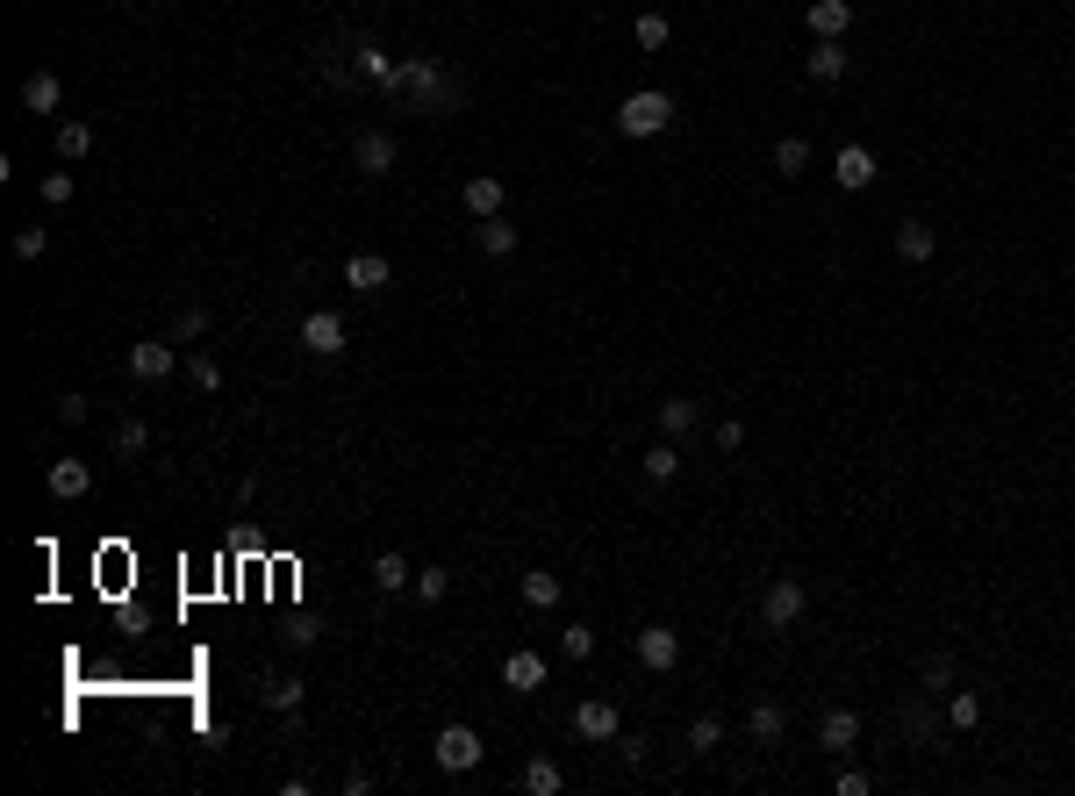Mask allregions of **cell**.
<instances>
[{
  "instance_id": "cell-25",
  "label": "cell",
  "mask_w": 1075,
  "mask_h": 796,
  "mask_svg": "<svg viewBox=\"0 0 1075 796\" xmlns=\"http://www.w3.org/2000/svg\"><path fill=\"white\" fill-rule=\"evenodd\" d=\"M688 754H717V746H724V718H717V710H703V718H688Z\"/></svg>"
},
{
  "instance_id": "cell-23",
  "label": "cell",
  "mask_w": 1075,
  "mask_h": 796,
  "mask_svg": "<svg viewBox=\"0 0 1075 796\" xmlns=\"http://www.w3.org/2000/svg\"><path fill=\"white\" fill-rule=\"evenodd\" d=\"M466 208H474V223H480V216H502V180L496 173H474V180H466Z\"/></svg>"
},
{
  "instance_id": "cell-42",
  "label": "cell",
  "mask_w": 1075,
  "mask_h": 796,
  "mask_svg": "<svg viewBox=\"0 0 1075 796\" xmlns=\"http://www.w3.org/2000/svg\"><path fill=\"white\" fill-rule=\"evenodd\" d=\"M72 201V173H44V208H65Z\"/></svg>"
},
{
  "instance_id": "cell-32",
  "label": "cell",
  "mask_w": 1075,
  "mask_h": 796,
  "mask_svg": "<svg viewBox=\"0 0 1075 796\" xmlns=\"http://www.w3.org/2000/svg\"><path fill=\"white\" fill-rule=\"evenodd\" d=\"M632 36H638V51H667L674 22H667V15H638V22H632Z\"/></svg>"
},
{
  "instance_id": "cell-45",
  "label": "cell",
  "mask_w": 1075,
  "mask_h": 796,
  "mask_svg": "<svg viewBox=\"0 0 1075 796\" xmlns=\"http://www.w3.org/2000/svg\"><path fill=\"white\" fill-rule=\"evenodd\" d=\"M832 789H839V796H868V789H875V782H868V775H860V768H839V782H832Z\"/></svg>"
},
{
  "instance_id": "cell-4",
  "label": "cell",
  "mask_w": 1075,
  "mask_h": 796,
  "mask_svg": "<svg viewBox=\"0 0 1075 796\" xmlns=\"http://www.w3.org/2000/svg\"><path fill=\"white\" fill-rule=\"evenodd\" d=\"M430 754H438V768H444V775H474L488 746H480V732H474V725H444Z\"/></svg>"
},
{
  "instance_id": "cell-27",
  "label": "cell",
  "mask_w": 1075,
  "mask_h": 796,
  "mask_svg": "<svg viewBox=\"0 0 1075 796\" xmlns=\"http://www.w3.org/2000/svg\"><path fill=\"white\" fill-rule=\"evenodd\" d=\"M524 603H530V610H560V574L530 567V574H524Z\"/></svg>"
},
{
  "instance_id": "cell-41",
  "label": "cell",
  "mask_w": 1075,
  "mask_h": 796,
  "mask_svg": "<svg viewBox=\"0 0 1075 796\" xmlns=\"http://www.w3.org/2000/svg\"><path fill=\"white\" fill-rule=\"evenodd\" d=\"M918 675H925V689H954V660H946V653H932V660L918 668Z\"/></svg>"
},
{
  "instance_id": "cell-38",
  "label": "cell",
  "mask_w": 1075,
  "mask_h": 796,
  "mask_svg": "<svg viewBox=\"0 0 1075 796\" xmlns=\"http://www.w3.org/2000/svg\"><path fill=\"white\" fill-rule=\"evenodd\" d=\"M44 252H51V230H15V259L22 266H36Z\"/></svg>"
},
{
  "instance_id": "cell-14",
  "label": "cell",
  "mask_w": 1075,
  "mask_h": 796,
  "mask_svg": "<svg viewBox=\"0 0 1075 796\" xmlns=\"http://www.w3.org/2000/svg\"><path fill=\"white\" fill-rule=\"evenodd\" d=\"M388 259H380V252H352V259H344V287H352V295H380V287H388Z\"/></svg>"
},
{
  "instance_id": "cell-3",
  "label": "cell",
  "mask_w": 1075,
  "mask_h": 796,
  "mask_svg": "<svg viewBox=\"0 0 1075 796\" xmlns=\"http://www.w3.org/2000/svg\"><path fill=\"white\" fill-rule=\"evenodd\" d=\"M803 617H810V589H803L796 574H774L768 596H760V624H768V632H796Z\"/></svg>"
},
{
  "instance_id": "cell-16",
  "label": "cell",
  "mask_w": 1075,
  "mask_h": 796,
  "mask_svg": "<svg viewBox=\"0 0 1075 796\" xmlns=\"http://www.w3.org/2000/svg\"><path fill=\"white\" fill-rule=\"evenodd\" d=\"M574 732L581 739H616V703L610 696H588V703L574 710Z\"/></svg>"
},
{
  "instance_id": "cell-44",
  "label": "cell",
  "mask_w": 1075,
  "mask_h": 796,
  "mask_svg": "<svg viewBox=\"0 0 1075 796\" xmlns=\"http://www.w3.org/2000/svg\"><path fill=\"white\" fill-rule=\"evenodd\" d=\"M86 416H94V402H86V395H58V424H86Z\"/></svg>"
},
{
  "instance_id": "cell-35",
  "label": "cell",
  "mask_w": 1075,
  "mask_h": 796,
  "mask_svg": "<svg viewBox=\"0 0 1075 796\" xmlns=\"http://www.w3.org/2000/svg\"><path fill=\"white\" fill-rule=\"evenodd\" d=\"M803 166H810V144H803V137H782V144H774V173H789V180H796Z\"/></svg>"
},
{
  "instance_id": "cell-10",
  "label": "cell",
  "mask_w": 1075,
  "mask_h": 796,
  "mask_svg": "<svg viewBox=\"0 0 1075 796\" xmlns=\"http://www.w3.org/2000/svg\"><path fill=\"white\" fill-rule=\"evenodd\" d=\"M846 65H854V58H846V36H818V44H810V58H803V72H810L818 87H839V79H846Z\"/></svg>"
},
{
  "instance_id": "cell-19",
  "label": "cell",
  "mask_w": 1075,
  "mask_h": 796,
  "mask_svg": "<svg viewBox=\"0 0 1075 796\" xmlns=\"http://www.w3.org/2000/svg\"><path fill=\"white\" fill-rule=\"evenodd\" d=\"M374 589H380V596H402V589H416V567H410L402 553H380V560H374Z\"/></svg>"
},
{
  "instance_id": "cell-43",
  "label": "cell",
  "mask_w": 1075,
  "mask_h": 796,
  "mask_svg": "<svg viewBox=\"0 0 1075 796\" xmlns=\"http://www.w3.org/2000/svg\"><path fill=\"white\" fill-rule=\"evenodd\" d=\"M717 452H746V424H738V416L717 424Z\"/></svg>"
},
{
  "instance_id": "cell-28",
  "label": "cell",
  "mask_w": 1075,
  "mask_h": 796,
  "mask_svg": "<svg viewBox=\"0 0 1075 796\" xmlns=\"http://www.w3.org/2000/svg\"><path fill=\"white\" fill-rule=\"evenodd\" d=\"M696 424H703V409H696V402H682V395H674V402H660V431H667V438H688Z\"/></svg>"
},
{
  "instance_id": "cell-20",
  "label": "cell",
  "mask_w": 1075,
  "mask_h": 796,
  "mask_svg": "<svg viewBox=\"0 0 1075 796\" xmlns=\"http://www.w3.org/2000/svg\"><path fill=\"white\" fill-rule=\"evenodd\" d=\"M810 29L818 36H846L854 29V0H810Z\"/></svg>"
},
{
  "instance_id": "cell-9",
  "label": "cell",
  "mask_w": 1075,
  "mask_h": 796,
  "mask_svg": "<svg viewBox=\"0 0 1075 796\" xmlns=\"http://www.w3.org/2000/svg\"><path fill=\"white\" fill-rule=\"evenodd\" d=\"M302 352H316V359H338V352H344V316L308 309V316H302Z\"/></svg>"
},
{
  "instance_id": "cell-5",
  "label": "cell",
  "mask_w": 1075,
  "mask_h": 796,
  "mask_svg": "<svg viewBox=\"0 0 1075 796\" xmlns=\"http://www.w3.org/2000/svg\"><path fill=\"white\" fill-rule=\"evenodd\" d=\"M394 158H402V144L388 137V130H358V144H352V166L366 180H388L394 173Z\"/></svg>"
},
{
  "instance_id": "cell-37",
  "label": "cell",
  "mask_w": 1075,
  "mask_h": 796,
  "mask_svg": "<svg viewBox=\"0 0 1075 796\" xmlns=\"http://www.w3.org/2000/svg\"><path fill=\"white\" fill-rule=\"evenodd\" d=\"M560 653L566 660H588V653H596V624H566V632H560Z\"/></svg>"
},
{
  "instance_id": "cell-36",
  "label": "cell",
  "mask_w": 1075,
  "mask_h": 796,
  "mask_svg": "<svg viewBox=\"0 0 1075 796\" xmlns=\"http://www.w3.org/2000/svg\"><path fill=\"white\" fill-rule=\"evenodd\" d=\"M187 381L194 388H222V359L216 352H187Z\"/></svg>"
},
{
  "instance_id": "cell-29",
  "label": "cell",
  "mask_w": 1075,
  "mask_h": 796,
  "mask_svg": "<svg viewBox=\"0 0 1075 796\" xmlns=\"http://www.w3.org/2000/svg\"><path fill=\"white\" fill-rule=\"evenodd\" d=\"M946 725H954V732H975V725H982V696H975V689H954V696H946Z\"/></svg>"
},
{
  "instance_id": "cell-22",
  "label": "cell",
  "mask_w": 1075,
  "mask_h": 796,
  "mask_svg": "<svg viewBox=\"0 0 1075 796\" xmlns=\"http://www.w3.org/2000/svg\"><path fill=\"white\" fill-rule=\"evenodd\" d=\"M474 244L488 252V259H510V252H516V230L502 223V216H480V223H474Z\"/></svg>"
},
{
  "instance_id": "cell-15",
  "label": "cell",
  "mask_w": 1075,
  "mask_h": 796,
  "mask_svg": "<svg viewBox=\"0 0 1075 796\" xmlns=\"http://www.w3.org/2000/svg\"><path fill=\"white\" fill-rule=\"evenodd\" d=\"M58 101H65V79H58L51 65H36L29 79H22V108H29V115H51Z\"/></svg>"
},
{
  "instance_id": "cell-8",
  "label": "cell",
  "mask_w": 1075,
  "mask_h": 796,
  "mask_svg": "<svg viewBox=\"0 0 1075 796\" xmlns=\"http://www.w3.org/2000/svg\"><path fill=\"white\" fill-rule=\"evenodd\" d=\"M674 660H682V632H674V624H646V632H638V668L674 675Z\"/></svg>"
},
{
  "instance_id": "cell-34",
  "label": "cell",
  "mask_w": 1075,
  "mask_h": 796,
  "mask_svg": "<svg viewBox=\"0 0 1075 796\" xmlns=\"http://www.w3.org/2000/svg\"><path fill=\"white\" fill-rule=\"evenodd\" d=\"M94 151V130L86 122H58V158H86Z\"/></svg>"
},
{
  "instance_id": "cell-13",
  "label": "cell",
  "mask_w": 1075,
  "mask_h": 796,
  "mask_svg": "<svg viewBox=\"0 0 1075 796\" xmlns=\"http://www.w3.org/2000/svg\"><path fill=\"white\" fill-rule=\"evenodd\" d=\"M818 746L846 761V754L860 746V718H854V710H824V718H818Z\"/></svg>"
},
{
  "instance_id": "cell-6",
  "label": "cell",
  "mask_w": 1075,
  "mask_h": 796,
  "mask_svg": "<svg viewBox=\"0 0 1075 796\" xmlns=\"http://www.w3.org/2000/svg\"><path fill=\"white\" fill-rule=\"evenodd\" d=\"M832 180L846 194H868L875 180H882V166H875V151L868 144H839V158H832Z\"/></svg>"
},
{
  "instance_id": "cell-1",
  "label": "cell",
  "mask_w": 1075,
  "mask_h": 796,
  "mask_svg": "<svg viewBox=\"0 0 1075 796\" xmlns=\"http://www.w3.org/2000/svg\"><path fill=\"white\" fill-rule=\"evenodd\" d=\"M394 94H402L416 115H452V108H466V87L438 65V58H402V87Z\"/></svg>"
},
{
  "instance_id": "cell-17",
  "label": "cell",
  "mask_w": 1075,
  "mask_h": 796,
  "mask_svg": "<svg viewBox=\"0 0 1075 796\" xmlns=\"http://www.w3.org/2000/svg\"><path fill=\"white\" fill-rule=\"evenodd\" d=\"M746 732H753V746H782V732H789L782 703H774V696H760V703L746 710Z\"/></svg>"
},
{
  "instance_id": "cell-11",
  "label": "cell",
  "mask_w": 1075,
  "mask_h": 796,
  "mask_svg": "<svg viewBox=\"0 0 1075 796\" xmlns=\"http://www.w3.org/2000/svg\"><path fill=\"white\" fill-rule=\"evenodd\" d=\"M352 65H358V79H366V87H380V94H394V87H402V58H388L380 44H358V51H352Z\"/></svg>"
},
{
  "instance_id": "cell-33",
  "label": "cell",
  "mask_w": 1075,
  "mask_h": 796,
  "mask_svg": "<svg viewBox=\"0 0 1075 796\" xmlns=\"http://www.w3.org/2000/svg\"><path fill=\"white\" fill-rule=\"evenodd\" d=\"M904 732H911V746H932L939 739V718L925 703H904Z\"/></svg>"
},
{
  "instance_id": "cell-18",
  "label": "cell",
  "mask_w": 1075,
  "mask_h": 796,
  "mask_svg": "<svg viewBox=\"0 0 1075 796\" xmlns=\"http://www.w3.org/2000/svg\"><path fill=\"white\" fill-rule=\"evenodd\" d=\"M302 696H308L302 675H266V682H258V703L280 710V718H288V710H302Z\"/></svg>"
},
{
  "instance_id": "cell-31",
  "label": "cell",
  "mask_w": 1075,
  "mask_h": 796,
  "mask_svg": "<svg viewBox=\"0 0 1075 796\" xmlns=\"http://www.w3.org/2000/svg\"><path fill=\"white\" fill-rule=\"evenodd\" d=\"M144 445H151V424H144V416H122L115 424V460H137Z\"/></svg>"
},
{
  "instance_id": "cell-39",
  "label": "cell",
  "mask_w": 1075,
  "mask_h": 796,
  "mask_svg": "<svg viewBox=\"0 0 1075 796\" xmlns=\"http://www.w3.org/2000/svg\"><path fill=\"white\" fill-rule=\"evenodd\" d=\"M444 589H452L444 567H416V596H424V603H444Z\"/></svg>"
},
{
  "instance_id": "cell-30",
  "label": "cell",
  "mask_w": 1075,
  "mask_h": 796,
  "mask_svg": "<svg viewBox=\"0 0 1075 796\" xmlns=\"http://www.w3.org/2000/svg\"><path fill=\"white\" fill-rule=\"evenodd\" d=\"M560 782H566L560 761H546V754H538V761H524V789H530V796H560Z\"/></svg>"
},
{
  "instance_id": "cell-12",
  "label": "cell",
  "mask_w": 1075,
  "mask_h": 796,
  "mask_svg": "<svg viewBox=\"0 0 1075 796\" xmlns=\"http://www.w3.org/2000/svg\"><path fill=\"white\" fill-rule=\"evenodd\" d=\"M44 488H51L58 502H80L86 488H94V467H86V460H51V467H44Z\"/></svg>"
},
{
  "instance_id": "cell-24",
  "label": "cell",
  "mask_w": 1075,
  "mask_h": 796,
  "mask_svg": "<svg viewBox=\"0 0 1075 796\" xmlns=\"http://www.w3.org/2000/svg\"><path fill=\"white\" fill-rule=\"evenodd\" d=\"M896 252H904L911 266H925V259L939 252V230H932V223H904V230H896Z\"/></svg>"
},
{
  "instance_id": "cell-21",
  "label": "cell",
  "mask_w": 1075,
  "mask_h": 796,
  "mask_svg": "<svg viewBox=\"0 0 1075 796\" xmlns=\"http://www.w3.org/2000/svg\"><path fill=\"white\" fill-rule=\"evenodd\" d=\"M502 682H510L516 696H524V689H538V682H546V660H538V653H524V646H516V653L502 660Z\"/></svg>"
},
{
  "instance_id": "cell-2",
  "label": "cell",
  "mask_w": 1075,
  "mask_h": 796,
  "mask_svg": "<svg viewBox=\"0 0 1075 796\" xmlns=\"http://www.w3.org/2000/svg\"><path fill=\"white\" fill-rule=\"evenodd\" d=\"M667 122H674V94H660V87H638L616 101V130L624 137H660Z\"/></svg>"
},
{
  "instance_id": "cell-7",
  "label": "cell",
  "mask_w": 1075,
  "mask_h": 796,
  "mask_svg": "<svg viewBox=\"0 0 1075 796\" xmlns=\"http://www.w3.org/2000/svg\"><path fill=\"white\" fill-rule=\"evenodd\" d=\"M122 366H130V381L151 388V381H166L172 366H180V352H172V338H144V345H130V359H122Z\"/></svg>"
},
{
  "instance_id": "cell-40",
  "label": "cell",
  "mask_w": 1075,
  "mask_h": 796,
  "mask_svg": "<svg viewBox=\"0 0 1075 796\" xmlns=\"http://www.w3.org/2000/svg\"><path fill=\"white\" fill-rule=\"evenodd\" d=\"M201 330H208V316H201V309H180V316H172V345H194Z\"/></svg>"
},
{
  "instance_id": "cell-26",
  "label": "cell",
  "mask_w": 1075,
  "mask_h": 796,
  "mask_svg": "<svg viewBox=\"0 0 1075 796\" xmlns=\"http://www.w3.org/2000/svg\"><path fill=\"white\" fill-rule=\"evenodd\" d=\"M674 474H682V438H660L646 452V481H674Z\"/></svg>"
}]
</instances>
